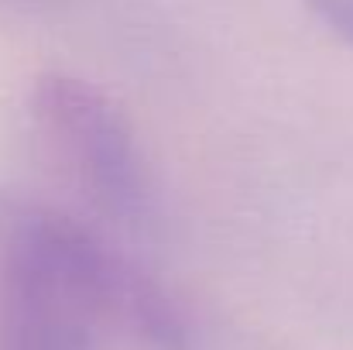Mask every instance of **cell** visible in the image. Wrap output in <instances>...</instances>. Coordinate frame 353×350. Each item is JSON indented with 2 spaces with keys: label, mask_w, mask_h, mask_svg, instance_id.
Returning a JSON list of instances; mask_svg holds the SVG:
<instances>
[{
  "label": "cell",
  "mask_w": 353,
  "mask_h": 350,
  "mask_svg": "<svg viewBox=\"0 0 353 350\" xmlns=\"http://www.w3.org/2000/svg\"><path fill=\"white\" fill-rule=\"evenodd\" d=\"M69 0H0V10H14V14H48L59 10Z\"/></svg>",
  "instance_id": "cell-4"
},
{
  "label": "cell",
  "mask_w": 353,
  "mask_h": 350,
  "mask_svg": "<svg viewBox=\"0 0 353 350\" xmlns=\"http://www.w3.org/2000/svg\"><path fill=\"white\" fill-rule=\"evenodd\" d=\"M305 7L353 48V0H305Z\"/></svg>",
  "instance_id": "cell-3"
},
{
  "label": "cell",
  "mask_w": 353,
  "mask_h": 350,
  "mask_svg": "<svg viewBox=\"0 0 353 350\" xmlns=\"http://www.w3.org/2000/svg\"><path fill=\"white\" fill-rule=\"evenodd\" d=\"M28 107L59 175L103 220L141 227L151 210V189L134 130L117 104L79 76L41 72Z\"/></svg>",
  "instance_id": "cell-1"
},
{
  "label": "cell",
  "mask_w": 353,
  "mask_h": 350,
  "mask_svg": "<svg viewBox=\"0 0 353 350\" xmlns=\"http://www.w3.org/2000/svg\"><path fill=\"white\" fill-rule=\"evenodd\" d=\"M189 350H288V347L271 344V340H261V337L234 330V327H220V323L203 320L196 313V330H192Z\"/></svg>",
  "instance_id": "cell-2"
}]
</instances>
